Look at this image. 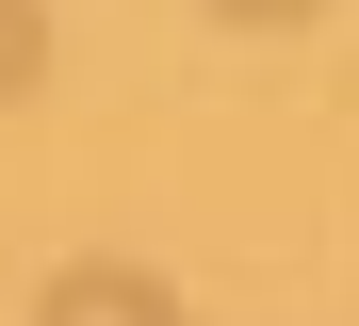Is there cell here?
Masks as SVG:
<instances>
[{"instance_id": "cell-2", "label": "cell", "mask_w": 359, "mask_h": 326, "mask_svg": "<svg viewBox=\"0 0 359 326\" xmlns=\"http://www.w3.org/2000/svg\"><path fill=\"white\" fill-rule=\"evenodd\" d=\"M49 82V0H0V98Z\"/></svg>"}, {"instance_id": "cell-3", "label": "cell", "mask_w": 359, "mask_h": 326, "mask_svg": "<svg viewBox=\"0 0 359 326\" xmlns=\"http://www.w3.org/2000/svg\"><path fill=\"white\" fill-rule=\"evenodd\" d=\"M212 17H245V33H294V17H327V0H212Z\"/></svg>"}, {"instance_id": "cell-1", "label": "cell", "mask_w": 359, "mask_h": 326, "mask_svg": "<svg viewBox=\"0 0 359 326\" xmlns=\"http://www.w3.org/2000/svg\"><path fill=\"white\" fill-rule=\"evenodd\" d=\"M33 326H180V294L147 261H66V278L33 294Z\"/></svg>"}]
</instances>
